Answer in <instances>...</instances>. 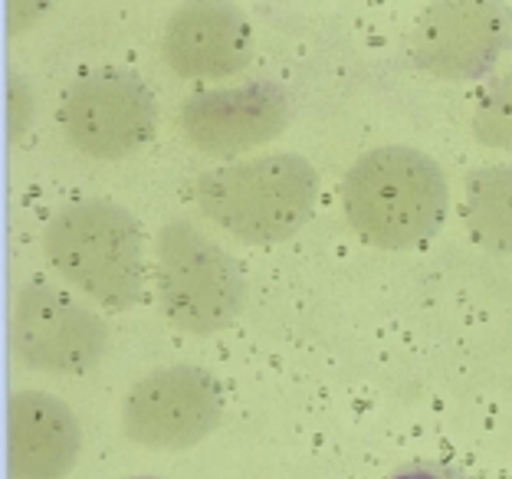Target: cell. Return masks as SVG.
<instances>
[{
    "mask_svg": "<svg viewBox=\"0 0 512 479\" xmlns=\"http://www.w3.org/2000/svg\"><path fill=\"white\" fill-rule=\"evenodd\" d=\"M224 420V391L211 371L168 365L148 371L125 394V437L155 453H184L207 440Z\"/></svg>",
    "mask_w": 512,
    "mask_h": 479,
    "instance_id": "6",
    "label": "cell"
},
{
    "mask_svg": "<svg viewBox=\"0 0 512 479\" xmlns=\"http://www.w3.org/2000/svg\"><path fill=\"white\" fill-rule=\"evenodd\" d=\"M83 453V424L63 397L14 391L7 401V476L69 479Z\"/></svg>",
    "mask_w": 512,
    "mask_h": 479,
    "instance_id": "11",
    "label": "cell"
},
{
    "mask_svg": "<svg viewBox=\"0 0 512 479\" xmlns=\"http://www.w3.org/2000/svg\"><path fill=\"white\" fill-rule=\"evenodd\" d=\"M388 479H470L467 473L453 470L447 463H427V460H417V463H404L398 466L394 473H388Z\"/></svg>",
    "mask_w": 512,
    "mask_h": 479,
    "instance_id": "15",
    "label": "cell"
},
{
    "mask_svg": "<svg viewBox=\"0 0 512 479\" xmlns=\"http://www.w3.org/2000/svg\"><path fill=\"white\" fill-rule=\"evenodd\" d=\"M509 40L512 10L506 4L447 0L421 10L411 33V60L427 76L473 83L499 63Z\"/></svg>",
    "mask_w": 512,
    "mask_h": 479,
    "instance_id": "9",
    "label": "cell"
},
{
    "mask_svg": "<svg viewBox=\"0 0 512 479\" xmlns=\"http://www.w3.org/2000/svg\"><path fill=\"white\" fill-rule=\"evenodd\" d=\"M473 138L483 148L509 151L512 148V69H506L496 83L483 92L473 112Z\"/></svg>",
    "mask_w": 512,
    "mask_h": 479,
    "instance_id": "13",
    "label": "cell"
},
{
    "mask_svg": "<svg viewBox=\"0 0 512 479\" xmlns=\"http://www.w3.org/2000/svg\"><path fill=\"white\" fill-rule=\"evenodd\" d=\"M201 214L250 247H276L309 224L319 174L302 155L270 151L204 171L194 181Z\"/></svg>",
    "mask_w": 512,
    "mask_h": 479,
    "instance_id": "2",
    "label": "cell"
},
{
    "mask_svg": "<svg viewBox=\"0 0 512 479\" xmlns=\"http://www.w3.org/2000/svg\"><path fill=\"white\" fill-rule=\"evenodd\" d=\"M345 220L375 250H417L440 233L450 210L444 168L421 148L384 145L342 178Z\"/></svg>",
    "mask_w": 512,
    "mask_h": 479,
    "instance_id": "1",
    "label": "cell"
},
{
    "mask_svg": "<svg viewBox=\"0 0 512 479\" xmlns=\"http://www.w3.org/2000/svg\"><path fill=\"white\" fill-rule=\"evenodd\" d=\"M460 217L483 250L512 256V165H483L463 178Z\"/></svg>",
    "mask_w": 512,
    "mask_h": 479,
    "instance_id": "12",
    "label": "cell"
},
{
    "mask_svg": "<svg viewBox=\"0 0 512 479\" xmlns=\"http://www.w3.org/2000/svg\"><path fill=\"white\" fill-rule=\"evenodd\" d=\"M43 253L76 292L109 312H128L145 296V230L112 201L60 207L43 230Z\"/></svg>",
    "mask_w": 512,
    "mask_h": 479,
    "instance_id": "3",
    "label": "cell"
},
{
    "mask_svg": "<svg viewBox=\"0 0 512 479\" xmlns=\"http://www.w3.org/2000/svg\"><path fill=\"white\" fill-rule=\"evenodd\" d=\"M69 145L92 161H122L158 132V102L132 69L106 66L79 76L60 105Z\"/></svg>",
    "mask_w": 512,
    "mask_h": 479,
    "instance_id": "5",
    "label": "cell"
},
{
    "mask_svg": "<svg viewBox=\"0 0 512 479\" xmlns=\"http://www.w3.org/2000/svg\"><path fill=\"white\" fill-rule=\"evenodd\" d=\"M37 119V96L20 73H7V132L10 142H20L23 132Z\"/></svg>",
    "mask_w": 512,
    "mask_h": 479,
    "instance_id": "14",
    "label": "cell"
},
{
    "mask_svg": "<svg viewBox=\"0 0 512 479\" xmlns=\"http://www.w3.org/2000/svg\"><path fill=\"white\" fill-rule=\"evenodd\" d=\"M10 345L20 365L43 375H86L109 352V325L99 312L53 286L17 289Z\"/></svg>",
    "mask_w": 512,
    "mask_h": 479,
    "instance_id": "7",
    "label": "cell"
},
{
    "mask_svg": "<svg viewBox=\"0 0 512 479\" xmlns=\"http://www.w3.org/2000/svg\"><path fill=\"white\" fill-rule=\"evenodd\" d=\"M155 289L165 319L184 335H217L247 306V276L191 220H168L155 237Z\"/></svg>",
    "mask_w": 512,
    "mask_h": 479,
    "instance_id": "4",
    "label": "cell"
},
{
    "mask_svg": "<svg viewBox=\"0 0 512 479\" xmlns=\"http://www.w3.org/2000/svg\"><path fill=\"white\" fill-rule=\"evenodd\" d=\"M289 115L293 105L283 86L253 79L243 86L204 89L184 99L174 112V128L194 151L211 158H240L283 135Z\"/></svg>",
    "mask_w": 512,
    "mask_h": 479,
    "instance_id": "8",
    "label": "cell"
},
{
    "mask_svg": "<svg viewBox=\"0 0 512 479\" xmlns=\"http://www.w3.org/2000/svg\"><path fill=\"white\" fill-rule=\"evenodd\" d=\"M161 56L181 79H230L253 60L250 20L230 4H181L161 30Z\"/></svg>",
    "mask_w": 512,
    "mask_h": 479,
    "instance_id": "10",
    "label": "cell"
},
{
    "mask_svg": "<svg viewBox=\"0 0 512 479\" xmlns=\"http://www.w3.org/2000/svg\"><path fill=\"white\" fill-rule=\"evenodd\" d=\"M132 479H155V476H132Z\"/></svg>",
    "mask_w": 512,
    "mask_h": 479,
    "instance_id": "16",
    "label": "cell"
}]
</instances>
